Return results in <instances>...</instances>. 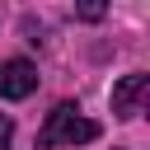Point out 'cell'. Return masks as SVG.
<instances>
[{
  "label": "cell",
  "mask_w": 150,
  "mask_h": 150,
  "mask_svg": "<svg viewBox=\"0 0 150 150\" xmlns=\"http://www.w3.org/2000/svg\"><path fill=\"white\" fill-rule=\"evenodd\" d=\"M84 141H98V122L80 117L75 103H56L38 131V150H56V145H84Z\"/></svg>",
  "instance_id": "obj_1"
},
{
  "label": "cell",
  "mask_w": 150,
  "mask_h": 150,
  "mask_svg": "<svg viewBox=\"0 0 150 150\" xmlns=\"http://www.w3.org/2000/svg\"><path fill=\"white\" fill-rule=\"evenodd\" d=\"M145 98H150V75H122L117 84H112V112L117 117H136L141 108H145Z\"/></svg>",
  "instance_id": "obj_2"
},
{
  "label": "cell",
  "mask_w": 150,
  "mask_h": 150,
  "mask_svg": "<svg viewBox=\"0 0 150 150\" xmlns=\"http://www.w3.org/2000/svg\"><path fill=\"white\" fill-rule=\"evenodd\" d=\"M38 89V66L14 56V61H0V98H28Z\"/></svg>",
  "instance_id": "obj_3"
},
{
  "label": "cell",
  "mask_w": 150,
  "mask_h": 150,
  "mask_svg": "<svg viewBox=\"0 0 150 150\" xmlns=\"http://www.w3.org/2000/svg\"><path fill=\"white\" fill-rule=\"evenodd\" d=\"M75 19H84V23H94V19H103V5H80V9H75Z\"/></svg>",
  "instance_id": "obj_4"
},
{
  "label": "cell",
  "mask_w": 150,
  "mask_h": 150,
  "mask_svg": "<svg viewBox=\"0 0 150 150\" xmlns=\"http://www.w3.org/2000/svg\"><path fill=\"white\" fill-rule=\"evenodd\" d=\"M9 136H14V122H9V117H5V112H0V150H5V145H9Z\"/></svg>",
  "instance_id": "obj_5"
}]
</instances>
